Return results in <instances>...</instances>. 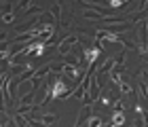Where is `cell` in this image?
I'll use <instances>...</instances> for the list:
<instances>
[{
	"instance_id": "6da1fadb",
	"label": "cell",
	"mask_w": 148,
	"mask_h": 127,
	"mask_svg": "<svg viewBox=\"0 0 148 127\" xmlns=\"http://www.w3.org/2000/svg\"><path fill=\"white\" fill-rule=\"evenodd\" d=\"M102 97V89H99V76L95 72H91V81H89V93L83 97V104L87 106H93L97 100Z\"/></svg>"
},
{
	"instance_id": "7a4b0ae2",
	"label": "cell",
	"mask_w": 148,
	"mask_h": 127,
	"mask_svg": "<svg viewBox=\"0 0 148 127\" xmlns=\"http://www.w3.org/2000/svg\"><path fill=\"white\" fill-rule=\"evenodd\" d=\"M99 55H102V49H99V47H89V49H85L83 51V66L89 70Z\"/></svg>"
},
{
	"instance_id": "3957f363",
	"label": "cell",
	"mask_w": 148,
	"mask_h": 127,
	"mask_svg": "<svg viewBox=\"0 0 148 127\" xmlns=\"http://www.w3.org/2000/svg\"><path fill=\"white\" fill-rule=\"evenodd\" d=\"M70 93V87L66 85L64 78H55V83L51 85V100H57L59 95H68Z\"/></svg>"
},
{
	"instance_id": "277c9868",
	"label": "cell",
	"mask_w": 148,
	"mask_h": 127,
	"mask_svg": "<svg viewBox=\"0 0 148 127\" xmlns=\"http://www.w3.org/2000/svg\"><path fill=\"white\" fill-rule=\"evenodd\" d=\"M74 45H78V38L76 36H64V41L57 45V51H59V55H66Z\"/></svg>"
},
{
	"instance_id": "5b68a950",
	"label": "cell",
	"mask_w": 148,
	"mask_h": 127,
	"mask_svg": "<svg viewBox=\"0 0 148 127\" xmlns=\"http://www.w3.org/2000/svg\"><path fill=\"white\" fill-rule=\"evenodd\" d=\"M116 62H119L116 57H108L104 64H99V68H97V72H95V74H97V76H99V74H110V72H112V68L116 66Z\"/></svg>"
},
{
	"instance_id": "8992f818",
	"label": "cell",
	"mask_w": 148,
	"mask_h": 127,
	"mask_svg": "<svg viewBox=\"0 0 148 127\" xmlns=\"http://www.w3.org/2000/svg\"><path fill=\"white\" fill-rule=\"evenodd\" d=\"M80 72H83V68H78L76 64L64 62V72H62V74H68L70 78H80Z\"/></svg>"
},
{
	"instance_id": "52a82bcc",
	"label": "cell",
	"mask_w": 148,
	"mask_h": 127,
	"mask_svg": "<svg viewBox=\"0 0 148 127\" xmlns=\"http://www.w3.org/2000/svg\"><path fill=\"white\" fill-rule=\"evenodd\" d=\"M110 127H125V110L114 108V112H112V121H110Z\"/></svg>"
},
{
	"instance_id": "ba28073f",
	"label": "cell",
	"mask_w": 148,
	"mask_h": 127,
	"mask_svg": "<svg viewBox=\"0 0 148 127\" xmlns=\"http://www.w3.org/2000/svg\"><path fill=\"white\" fill-rule=\"evenodd\" d=\"M127 30H131L129 23H114V25H108V30H106V32H110V34L119 36L121 32H127Z\"/></svg>"
},
{
	"instance_id": "9c48e42d",
	"label": "cell",
	"mask_w": 148,
	"mask_h": 127,
	"mask_svg": "<svg viewBox=\"0 0 148 127\" xmlns=\"http://www.w3.org/2000/svg\"><path fill=\"white\" fill-rule=\"evenodd\" d=\"M57 115H42V117H40L38 119V123L40 125H42V127H49V125H53V123H57Z\"/></svg>"
},
{
	"instance_id": "30bf717a",
	"label": "cell",
	"mask_w": 148,
	"mask_h": 127,
	"mask_svg": "<svg viewBox=\"0 0 148 127\" xmlns=\"http://www.w3.org/2000/svg\"><path fill=\"white\" fill-rule=\"evenodd\" d=\"M87 127H104V119H102V115H91L89 121H87Z\"/></svg>"
},
{
	"instance_id": "8fae6325",
	"label": "cell",
	"mask_w": 148,
	"mask_h": 127,
	"mask_svg": "<svg viewBox=\"0 0 148 127\" xmlns=\"http://www.w3.org/2000/svg\"><path fill=\"white\" fill-rule=\"evenodd\" d=\"M15 17H17V15H15V13H13V11H6V13H4V15H2V17H0V21H2L4 25H11L13 21H15Z\"/></svg>"
},
{
	"instance_id": "7c38bea8",
	"label": "cell",
	"mask_w": 148,
	"mask_h": 127,
	"mask_svg": "<svg viewBox=\"0 0 148 127\" xmlns=\"http://www.w3.org/2000/svg\"><path fill=\"white\" fill-rule=\"evenodd\" d=\"M51 13L53 17H55V21H62V2H55L51 6Z\"/></svg>"
},
{
	"instance_id": "4fadbf2b",
	"label": "cell",
	"mask_w": 148,
	"mask_h": 127,
	"mask_svg": "<svg viewBox=\"0 0 148 127\" xmlns=\"http://www.w3.org/2000/svg\"><path fill=\"white\" fill-rule=\"evenodd\" d=\"M125 4H127L125 0H110V2H108V6H110V9H123Z\"/></svg>"
},
{
	"instance_id": "5bb4252c",
	"label": "cell",
	"mask_w": 148,
	"mask_h": 127,
	"mask_svg": "<svg viewBox=\"0 0 148 127\" xmlns=\"http://www.w3.org/2000/svg\"><path fill=\"white\" fill-rule=\"evenodd\" d=\"M80 117H83V112H80ZM80 117H78V121L74 123V127H80Z\"/></svg>"
}]
</instances>
